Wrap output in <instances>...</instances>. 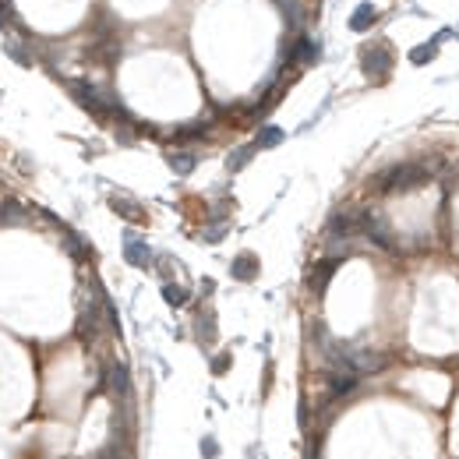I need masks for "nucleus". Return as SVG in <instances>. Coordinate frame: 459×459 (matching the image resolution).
<instances>
[{
	"mask_svg": "<svg viewBox=\"0 0 459 459\" xmlns=\"http://www.w3.org/2000/svg\"><path fill=\"white\" fill-rule=\"evenodd\" d=\"M4 25H8V22H4V11H0V29H4Z\"/></svg>",
	"mask_w": 459,
	"mask_h": 459,
	"instance_id": "obj_21",
	"label": "nucleus"
},
{
	"mask_svg": "<svg viewBox=\"0 0 459 459\" xmlns=\"http://www.w3.org/2000/svg\"><path fill=\"white\" fill-rule=\"evenodd\" d=\"M163 297H166L170 304H177V308H181V304L188 301V290H181V286H174V283H166V286H163Z\"/></svg>",
	"mask_w": 459,
	"mask_h": 459,
	"instance_id": "obj_14",
	"label": "nucleus"
},
{
	"mask_svg": "<svg viewBox=\"0 0 459 459\" xmlns=\"http://www.w3.org/2000/svg\"><path fill=\"white\" fill-rule=\"evenodd\" d=\"M375 25V4H361L354 15H350V29L354 32H364V29H371Z\"/></svg>",
	"mask_w": 459,
	"mask_h": 459,
	"instance_id": "obj_8",
	"label": "nucleus"
},
{
	"mask_svg": "<svg viewBox=\"0 0 459 459\" xmlns=\"http://www.w3.org/2000/svg\"><path fill=\"white\" fill-rule=\"evenodd\" d=\"M202 452H205V456H216V442H212V438H209V442H205V445H202Z\"/></svg>",
	"mask_w": 459,
	"mask_h": 459,
	"instance_id": "obj_20",
	"label": "nucleus"
},
{
	"mask_svg": "<svg viewBox=\"0 0 459 459\" xmlns=\"http://www.w3.org/2000/svg\"><path fill=\"white\" fill-rule=\"evenodd\" d=\"M71 96L89 110V113H96V117H106V113H110V106H106V99L99 96V89L92 85V82H82V78H75L71 82Z\"/></svg>",
	"mask_w": 459,
	"mask_h": 459,
	"instance_id": "obj_3",
	"label": "nucleus"
},
{
	"mask_svg": "<svg viewBox=\"0 0 459 459\" xmlns=\"http://www.w3.org/2000/svg\"><path fill=\"white\" fill-rule=\"evenodd\" d=\"M255 149H258V145H251V149H241V152H234V156H230V170H241V166H244V163H248V159L255 156Z\"/></svg>",
	"mask_w": 459,
	"mask_h": 459,
	"instance_id": "obj_16",
	"label": "nucleus"
},
{
	"mask_svg": "<svg viewBox=\"0 0 459 459\" xmlns=\"http://www.w3.org/2000/svg\"><path fill=\"white\" fill-rule=\"evenodd\" d=\"M354 230H361L357 226V219H350V216H332V223H329V237H347V234H354Z\"/></svg>",
	"mask_w": 459,
	"mask_h": 459,
	"instance_id": "obj_9",
	"label": "nucleus"
},
{
	"mask_svg": "<svg viewBox=\"0 0 459 459\" xmlns=\"http://www.w3.org/2000/svg\"><path fill=\"white\" fill-rule=\"evenodd\" d=\"M103 385L113 392V396H124L128 392V368L121 364V361H113V364H106V371H103Z\"/></svg>",
	"mask_w": 459,
	"mask_h": 459,
	"instance_id": "obj_5",
	"label": "nucleus"
},
{
	"mask_svg": "<svg viewBox=\"0 0 459 459\" xmlns=\"http://www.w3.org/2000/svg\"><path fill=\"white\" fill-rule=\"evenodd\" d=\"M336 265H339V262H325V265H318V279H315V286H318V290H322V286L329 283V276L336 272Z\"/></svg>",
	"mask_w": 459,
	"mask_h": 459,
	"instance_id": "obj_17",
	"label": "nucleus"
},
{
	"mask_svg": "<svg viewBox=\"0 0 459 459\" xmlns=\"http://www.w3.org/2000/svg\"><path fill=\"white\" fill-rule=\"evenodd\" d=\"M8 53L15 57V61H18V64H29V57L22 53V46H18V43H8Z\"/></svg>",
	"mask_w": 459,
	"mask_h": 459,
	"instance_id": "obj_18",
	"label": "nucleus"
},
{
	"mask_svg": "<svg viewBox=\"0 0 459 459\" xmlns=\"http://www.w3.org/2000/svg\"><path fill=\"white\" fill-rule=\"evenodd\" d=\"M226 368H230V354H219V361H216V371H219V375H223V371H226Z\"/></svg>",
	"mask_w": 459,
	"mask_h": 459,
	"instance_id": "obj_19",
	"label": "nucleus"
},
{
	"mask_svg": "<svg viewBox=\"0 0 459 459\" xmlns=\"http://www.w3.org/2000/svg\"><path fill=\"white\" fill-rule=\"evenodd\" d=\"M124 258H128L131 265L145 269V265H149V248H145V244H138V241H128V248H124Z\"/></svg>",
	"mask_w": 459,
	"mask_h": 459,
	"instance_id": "obj_11",
	"label": "nucleus"
},
{
	"mask_svg": "<svg viewBox=\"0 0 459 459\" xmlns=\"http://www.w3.org/2000/svg\"><path fill=\"white\" fill-rule=\"evenodd\" d=\"M343 357H347V364H350L357 375H371V371H378V368H382V357H378V354H371V350H347Z\"/></svg>",
	"mask_w": 459,
	"mask_h": 459,
	"instance_id": "obj_7",
	"label": "nucleus"
},
{
	"mask_svg": "<svg viewBox=\"0 0 459 459\" xmlns=\"http://www.w3.org/2000/svg\"><path fill=\"white\" fill-rule=\"evenodd\" d=\"M170 166H174V174H191V170H195V156L191 152H174V156H170Z\"/></svg>",
	"mask_w": 459,
	"mask_h": 459,
	"instance_id": "obj_12",
	"label": "nucleus"
},
{
	"mask_svg": "<svg viewBox=\"0 0 459 459\" xmlns=\"http://www.w3.org/2000/svg\"><path fill=\"white\" fill-rule=\"evenodd\" d=\"M283 142V131L279 128H262V135H258V149H272V145H279Z\"/></svg>",
	"mask_w": 459,
	"mask_h": 459,
	"instance_id": "obj_13",
	"label": "nucleus"
},
{
	"mask_svg": "<svg viewBox=\"0 0 459 459\" xmlns=\"http://www.w3.org/2000/svg\"><path fill=\"white\" fill-rule=\"evenodd\" d=\"M428 181V174L421 166H392L389 174H378L375 177V191H382V195H399V191H410V188H417V184H424Z\"/></svg>",
	"mask_w": 459,
	"mask_h": 459,
	"instance_id": "obj_1",
	"label": "nucleus"
},
{
	"mask_svg": "<svg viewBox=\"0 0 459 459\" xmlns=\"http://www.w3.org/2000/svg\"><path fill=\"white\" fill-rule=\"evenodd\" d=\"M431 57H435V43H424V46H417V50L410 53V61H414V64H428Z\"/></svg>",
	"mask_w": 459,
	"mask_h": 459,
	"instance_id": "obj_15",
	"label": "nucleus"
},
{
	"mask_svg": "<svg viewBox=\"0 0 459 459\" xmlns=\"http://www.w3.org/2000/svg\"><path fill=\"white\" fill-rule=\"evenodd\" d=\"M357 371L354 368H332L329 371V389H332V396H347L350 389H357Z\"/></svg>",
	"mask_w": 459,
	"mask_h": 459,
	"instance_id": "obj_6",
	"label": "nucleus"
},
{
	"mask_svg": "<svg viewBox=\"0 0 459 459\" xmlns=\"http://www.w3.org/2000/svg\"><path fill=\"white\" fill-rule=\"evenodd\" d=\"M234 276H237V279H255V276H258V258H255V255H241V258L234 262Z\"/></svg>",
	"mask_w": 459,
	"mask_h": 459,
	"instance_id": "obj_10",
	"label": "nucleus"
},
{
	"mask_svg": "<svg viewBox=\"0 0 459 459\" xmlns=\"http://www.w3.org/2000/svg\"><path fill=\"white\" fill-rule=\"evenodd\" d=\"M357 226L364 230V234L378 244V248H392V230H389V223L382 219V216H375V212H364L361 219H357Z\"/></svg>",
	"mask_w": 459,
	"mask_h": 459,
	"instance_id": "obj_4",
	"label": "nucleus"
},
{
	"mask_svg": "<svg viewBox=\"0 0 459 459\" xmlns=\"http://www.w3.org/2000/svg\"><path fill=\"white\" fill-rule=\"evenodd\" d=\"M361 68L368 78H382L389 68H392V53H389V43H371L364 46V57H361Z\"/></svg>",
	"mask_w": 459,
	"mask_h": 459,
	"instance_id": "obj_2",
	"label": "nucleus"
}]
</instances>
